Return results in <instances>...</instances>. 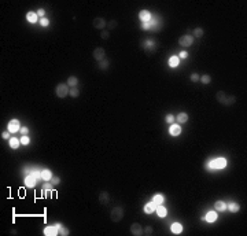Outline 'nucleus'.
<instances>
[{"mask_svg": "<svg viewBox=\"0 0 247 236\" xmlns=\"http://www.w3.org/2000/svg\"><path fill=\"white\" fill-rule=\"evenodd\" d=\"M216 98L221 105H225V106H231L232 103L236 102V98H235L234 95H227L224 91H218L217 95H216Z\"/></svg>", "mask_w": 247, "mask_h": 236, "instance_id": "f257e3e1", "label": "nucleus"}, {"mask_svg": "<svg viewBox=\"0 0 247 236\" xmlns=\"http://www.w3.org/2000/svg\"><path fill=\"white\" fill-rule=\"evenodd\" d=\"M227 166V159H224V158H218V159H214V161H211L210 163H207L206 165V169H209V170H213V169H222Z\"/></svg>", "mask_w": 247, "mask_h": 236, "instance_id": "f03ea898", "label": "nucleus"}, {"mask_svg": "<svg viewBox=\"0 0 247 236\" xmlns=\"http://www.w3.org/2000/svg\"><path fill=\"white\" fill-rule=\"evenodd\" d=\"M124 217V209L121 207V206H115V207H113V210H111V220L114 221V223H119L121 220H122Z\"/></svg>", "mask_w": 247, "mask_h": 236, "instance_id": "7ed1b4c3", "label": "nucleus"}, {"mask_svg": "<svg viewBox=\"0 0 247 236\" xmlns=\"http://www.w3.org/2000/svg\"><path fill=\"white\" fill-rule=\"evenodd\" d=\"M55 93L58 98H66L69 95V87L67 84H58L55 88Z\"/></svg>", "mask_w": 247, "mask_h": 236, "instance_id": "20e7f679", "label": "nucleus"}, {"mask_svg": "<svg viewBox=\"0 0 247 236\" xmlns=\"http://www.w3.org/2000/svg\"><path fill=\"white\" fill-rule=\"evenodd\" d=\"M192 43H194V37L190 36V34H184V36H181L179 38V44L181 47H184V48L185 47H190Z\"/></svg>", "mask_w": 247, "mask_h": 236, "instance_id": "39448f33", "label": "nucleus"}, {"mask_svg": "<svg viewBox=\"0 0 247 236\" xmlns=\"http://www.w3.org/2000/svg\"><path fill=\"white\" fill-rule=\"evenodd\" d=\"M7 129H8V132H11V133H17V132H19L21 131V124H19V121L18 119H11V121L8 122Z\"/></svg>", "mask_w": 247, "mask_h": 236, "instance_id": "423d86ee", "label": "nucleus"}, {"mask_svg": "<svg viewBox=\"0 0 247 236\" xmlns=\"http://www.w3.org/2000/svg\"><path fill=\"white\" fill-rule=\"evenodd\" d=\"M92 25L95 29H99V30H103L106 26H107V24H106V21L103 18H100V17H98V18H95L93 19V22H92Z\"/></svg>", "mask_w": 247, "mask_h": 236, "instance_id": "0eeeda50", "label": "nucleus"}, {"mask_svg": "<svg viewBox=\"0 0 247 236\" xmlns=\"http://www.w3.org/2000/svg\"><path fill=\"white\" fill-rule=\"evenodd\" d=\"M130 233L135 236H140L143 235V227L139 223H133L130 225Z\"/></svg>", "mask_w": 247, "mask_h": 236, "instance_id": "6e6552de", "label": "nucleus"}, {"mask_svg": "<svg viewBox=\"0 0 247 236\" xmlns=\"http://www.w3.org/2000/svg\"><path fill=\"white\" fill-rule=\"evenodd\" d=\"M93 58L96 59V61H99V62H102L103 59H105V50L102 48V47H96L95 50H93Z\"/></svg>", "mask_w": 247, "mask_h": 236, "instance_id": "1a4fd4ad", "label": "nucleus"}, {"mask_svg": "<svg viewBox=\"0 0 247 236\" xmlns=\"http://www.w3.org/2000/svg\"><path fill=\"white\" fill-rule=\"evenodd\" d=\"M37 183V179L33 176V174H30V176H28L26 179H25V185L29 187V188H33V187L36 185Z\"/></svg>", "mask_w": 247, "mask_h": 236, "instance_id": "9d476101", "label": "nucleus"}, {"mask_svg": "<svg viewBox=\"0 0 247 236\" xmlns=\"http://www.w3.org/2000/svg\"><path fill=\"white\" fill-rule=\"evenodd\" d=\"M169 133H170L172 136H179L180 133H181V128H180V125L179 124H172L170 129H169Z\"/></svg>", "mask_w": 247, "mask_h": 236, "instance_id": "9b49d317", "label": "nucleus"}, {"mask_svg": "<svg viewBox=\"0 0 247 236\" xmlns=\"http://www.w3.org/2000/svg\"><path fill=\"white\" fill-rule=\"evenodd\" d=\"M59 233V229L56 227H47L44 229V235H48V236H55Z\"/></svg>", "mask_w": 247, "mask_h": 236, "instance_id": "f8f14e48", "label": "nucleus"}, {"mask_svg": "<svg viewBox=\"0 0 247 236\" xmlns=\"http://www.w3.org/2000/svg\"><path fill=\"white\" fill-rule=\"evenodd\" d=\"M139 18L142 19L143 22H150L151 21V14L148 13V11H146V10H142L139 13Z\"/></svg>", "mask_w": 247, "mask_h": 236, "instance_id": "ddd939ff", "label": "nucleus"}, {"mask_svg": "<svg viewBox=\"0 0 247 236\" xmlns=\"http://www.w3.org/2000/svg\"><path fill=\"white\" fill-rule=\"evenodd\" d=\"M109 200H110V195L106 192V191H103V192H100V196H99V202L102 203V205H109Z\"/></svg>", "mask_w": 247, "mask_h": 236, "instance_id": "4468645a", "label": "nucleus"}, {"mask_svg": "<svg viewBox=\"0 0 247 236\" xmlns=\"http://www.w3.org/2000/svg\"><path fill=\"white\" fill-rule=\"evenodd\" d=\"M157 206H158V205H155L154 202L151 200L150 203H147V205L144 206V211H146L147 214H151V213H154V211L157 210Z\"/></svg>", "mask_w": 247, "mask_h": 236, "instance_id": "2eb2a0df", "label": "nucleus"}, {"mask_svg": "<svg viewBox=\"0 0 247 236\" xmlns=\"http://www.w3.org/2000/svg\"><path fill=\"white\" fill-rule=\"evenodd\" d=\"M204 221H207V223H214L217 220V213L216 211H209L207 214H206V217H203Z\"/></svg>", "mask_w": 247, "mask_h": 236, "instance_id": "dca6fc26", "label": "nucleus"}, {"mask_svg": "<svg viewBox=\"0 0 247 236\" xmlns=\"http://www.w3.org/2000/svg\"><path fill=\"white\" fill-rule=\"evenodd\" d=\"M170 229H172L173 233L179 235V233H181V231H183V225H181L180 223H173L172 227H170Z\"/></svg>", "mask_w": 247, "mask_h": 236, "instance_id": "f3484780", "label": "nucleus"}, {"mask_svg": "<svg viewBox=\"0 0 247 236\" xmlns=\"http://www.w3.org/2000/svg\"><path fill=\"white\" fill-rule=\"evenodd\" d=\"M40 176H41V179L43 180H45V181H49L54 176H52V173H51V170H48V169H44L43 172L40 173Z\"/></svg>", "mask_w": 247, "mask_h": 236, "instance_id": "a211bd4d", "label": "nucleus"}, {"mask_svg": "<svg viewBox=\"0 0 247 236\" xmlns=\"http://www.w3.org/2000/svg\"><path fill=\"white\" fill-rule=\"evenodd\" d=\"M214 209H216L217 211H224L227 209V205H225V202H222V200H217L216 203H214Z\"/></svg>", "mask_w": 247, "mask_h": 236, "instance_id": "6ab92c4d", "label": "nucleus"}, {"mask_svg": "<svg viewBox=\"0 0 247 236\" xmlns=\"http://www.w3.org/2000/svg\"><path fill=\"white\" fill-rule=\"evenodd\" d=\"M37 18H38V15H37V13L29 11V13L26 14V19H28L29 22H32V24H34V22L37 21Z\"/></svg>", "mask_w": 247, "mask_h": 236, "instance_id": "aec40b11", "label": "nucleus"}, {"mask_svg": "<svg viewBox=\"0 0 247 236\" xmlns=\"http://www.w3.org/2000/svg\"><path fill=\"white\" fill-rule=\"evenodd\" d=\"M67 85L69 87H72V88L77 87V85H78V78H77V77H74V76L69 77L67 78Z\"/></svg>", "mask_w": 247, "mask_h": 236, "instance_id": "412c9836", "label": "nucleus"}, {"mask_svg": "<svg viewBox=\"0 0 247 236\" xmlns=\"http://www.w3.org/2000/svg\"><path fill=\"white\" fill-rule=\"evenodd\" d=\"M177 121H179L180 124H185V122L188 121V114H187V113H179Z\"/></svg>", "mask_w": 247, "mask_h": 236, "instance_id": "4be33fe9", "label": "nucleus"}, {"mask_svg": "<svg viewBox=\"0 0 247 236\" xmlns=\"http://www.w3.org/2000/svg\"><path fill=\"white\" fill-rule=\"evenodd\" d=\"M19 143H21V140H19V139H17V137H11V139H10V147H11L12 150L18 148Z\"/></svg>", "mask_w": 247, "mask_h": 236, "instance_id": "5701e85b", "label": "nucleus"}, {"mask_svg": "<svg viewBox=\"0 0 247 236\" xmlns=\"http://www.w3.org/2000/svg\"><path fill=\"white\" fill-rule=\"evenodd\" d=\"M227 209H228L229 211H232V213H238V211L240 210V206L238 205V203H229V205L227 206Z\"/></svg>", "mask_w": 247, "mask_h": 236, "instance_id": "b1692460", "label": "nucleus"}, {"mask_svg": "<svg viewBox=\"0 0 247 236\" xmlns=\"http://www.w3.org/2000/svg\"><path fill=\"white\" fill-rule=\"evenodd\" d=\"M166 209L163 207V206H157V214H158V217H166Z\"/></svg>", "mask_w": 247, "mask_h": 236, "instance_id": "393cba45", "label": "nucleus"}, {"mask_svg": "<svg viewBox=\"0 0 247 236\" xmlns=\"http://www.w3.org/2000/svg\"><path fill=\"white\" fill-rule=\"evenodd\" d=\"M179 63H180V58H179V56H172V58L169 59V65H170L172 67L179 66Z\"/></svg>", "mask_w": 247, "mask_h": 236, "instance_id": "a878e982", "label": "nucleus"}, {"mask_svg": "<svg viewBox=\"0 0 247 236\" xmlns=\"http://www.w3.org/2000/svg\"><path fill=\"white\" fill-rule=\"evenodd\" d=\"M153 202H154L155 205H161L163 202V196L161 194H155L154 196H153Z\"/></svg>", "mask_w": 247, "mask_h": 236, "instance_id": "bb28decb", "label": "nucleus"}, {"mask_svg": "<svg viewBox=\"0 0 247 236\" xmlns=\"http://www.w3.org/2000/svg\"><path fill=\"white\" fill-rule=\"evenodd\" d=\"M55 227L59 229V233H61V235H63V236L69 235V229H66V227H63L62 224H56Z\"/></svg>", "mask_w": 247, "mask_h": 236, "instance_id": "cd10ccee", "label": "nucleus"}, {"mask_svg": "<svg viewBox=\"0 0 247 236\" xmlns=\"http://www.w3.org/2000/svg\"><path fill=\"white\" fill-rule=\"evenodd\" d=\"M117 25H118L117 21H115V19H111L110 22L107 24V28H109L110 30H113V29H115V28H117Z\"/></svg>", "mask_w": 247, "mask_h": 236, "instance_id": "c85d7f7f", "label": "nucleus"}, {"mask_svg": "<svg viewBox=\"0 0 247 236\" xmlns=\"http://www.w3.org/2000/svg\"><path fill=\"white\" fill-rule=\"evenodd\" d=\"M194 36H195V37H202V36H203V29H202V28H196V29L194 30Z\"/></svg>", "mask_w": 247, "mask_h": 236, "instance_id": "c756f323", "label": "nucleus"}, {"mask_svg": "<svg viewBox=\"0 0 247 236\" xmlns=\"http://www.w3.org/2000/svg\"><path fill=\"white\" fill-rule=\"evenodd\" d=\"M69 93H70V96H72V98H77V96H78V93H80V91L74 87V88H72V89L69 91Z\"/></svg>", "mask_w": 247, "mask_h": 236, "instance_id": "7c9ffc66", "label": "nucleus"}, {"mask_svg": "<svg viewBox=\"0 0 247 236\" xmlns=\"http://www.w3.org/2000/svg\"><path fill=\"white\" fill-rule=\"evenodd\" d=\"M200 81L203 82V84H209L210 81H211V78H210V76H207V74H203L202 77H200Z\"/></svg>", "mask_w": 247, "mask_h": 236, "instance_id": "2f4dec72", "label": "nucleus"}, {"mask_svg": "<svg viewBox=\"0 0 247 236\" xmlns=\"http://www.w3.org/2000/svg\"><path fill=\"white\" fill-rule=\"evenodd\" d=\"M143 235H153V227H146V229H143Z\"/></svg>", "mask_w": 247, "mask_h": 236, "instance_id": "473e14b6", "label": "nucleus"}, {"mask_svg": "<svg viewBox=\"0 0 247 236\" xmlns=\"http://www.w3.org/2000/svg\"><path fill=\"white\" fill-rule=\"evenodd\" d=\"M109 61H107V59H103V61H102V62H100V65H99V66H100V69H103V70H105V69H107L109 67Z\"/></svg>", "mask_w": 247, "mask_h": 236, "instance_id": "72a5a7b5", "label": "nucleus"}, {"mask_svg": "<svg viewBox=\"0 0 247 236\" xmlns=\"http://www.w3.org/2000/svg\"><path fill=\"white\" fill-rule=\"evenodd\" d=\"M100 37L105 38V40H107V38L110 37V32H109V30H102V33H100Z\"/></svg>", "mask_w": 247, "mask_h": 236, "instance_id": "f704fd0d", "label": "nucleus"}, {"mask_svg": "<svg viewBox=\"0 0 247 236\" xmlns=\"http://www.w3.org/2000/svg\"><path fill=\"white\" fill-rule=\"evenodd\" d=\"M29 142H30V139H29L28 136H22V137H21V143L24 144V146L29 144Z\"/></svg>", "mask_w": 247, "mask_h": 236, "instance_id": "c9c22d12", "label": "nucleus"}, {"mask_svg": "<svg viewBox=\"0 0 247 236\" xmlns=\"http://www.w3.org/2000/svg\"><path fill=\"white\" fill-rule=\"evenodd\" d=\"M49 181H51V184H52V185H58V184H59V181H61V179H59V177H52Z\"/></svg>", "mask_w": 247, "mask_h": 236, "instance_id": "e433bc0d", "label": "nucleus"}, {"mask_svg": "<svg viewBox=\"0 0 247 236\" xmlns=\"http://www.w3.org/2000/svg\"><path fill=\"white\" fill-rule=\"evenodd\" d=\"M173 121H174V115H172V114H167V115H166V122H169V124H173Z\"/></svg>", "mask_w": 247, "mask_h": 236, "instance_id": "4c0bfd02", "label": "nucleus"}, {"mask_svg": "<svg viewBox=\"0 0 247 236\" xmlns=\"http://www.w3.org/2000/svg\"><path fill=\"white\" fill-rule=\"evenodd\" d=\"M48 24H49V22H48V19H47V18H41V19H40V25H41V26H48Z\"/></svg>", "mask_w": 247, "mask_h": 236, "instance_id": "58836bf2", "label": "nucleus"}, {"mask_svg": "<svg viewBox=\"0 0 247 236\" xmlns=\"http://www.w3.org/2000/svg\"><path fill=\"white\" fill-rule=\"evenodd\" d=\"M19 132L22 133V136H28V132H29V129L25 126V128H21V131H19Z\"/></svg>", "mask_w": 247, "mask_h": 236, "instance_id": "ea45409f", "label": "nucleus"}, {"mask_svg": "<svg viewBox=\"0 0 247 236\" xmlns=\"http://www.w3.org/2000/svg\"><path fill=\"white\" fill-rule=\"evenodd\" d=\"M200 80V77L196 74V73H192V76H191V81H199Z\"/></svg>", "mask_w": 247, "mask_h": 236, "instance_id": "a19ab883", "label": "nucleus"}, {"mask_svg": "<svg viewBox=\"0 0 247 236\" xmlns=\"http://www.w3.org/2000/svg\"><path fill=\"white\" fill-rule=\"evenodd\" d=\"M142 28L144 29V30H147V29H150V28H151V24H150V22H143Z\"/></svg>", "mask_w": 247, "mask_h": 236, "instance_id": "79ce46f5", "label": "nucleus"}, {"mask_svg": "<svg viewBox=\"0 0 247 236\" xmlns=\"http://www.w3.org/2000/svg\"><path fill=\"white\" fill-rule=\"evenodd\" d=\"M10 133H11V132H3V133H1V137H3V139H11V137H10Z\"/></svg>", "mask_w": 247, "mask_h": 236, "instance_id": "37998d69", "label": "nucleus"}, {"mask_svg": "<svg viewBox=\"0 0 247 236\" xmlns=\"http://www.w3.org/2000/svg\"><path fill=\"white\" fill-rule=\"evenodd\" d=\"M44 14H45V11H44L43 8H40V10L37 11V15H38V17H41V18H44Z\"/></svg>", "mask_w": 247, "mask_h": 236, "instance_id": "c03bdc74", "label": "nucleus"}, {"mask_svg": "<svg viewBox=\"0 0 247 236\" xmlns=\"http://www.w3.org/2000/svg\"><path fill=\"white\" fill-rule=\"evenodd\" d=\"M187 56H188V54H187L185 51H181V52H180V58H183V59H185Z\"/></svg>", "mask_w": 247, "mask_h": 236, "instance_id": "a18cd8bd", "label": "nucleus"}]
</instances>
